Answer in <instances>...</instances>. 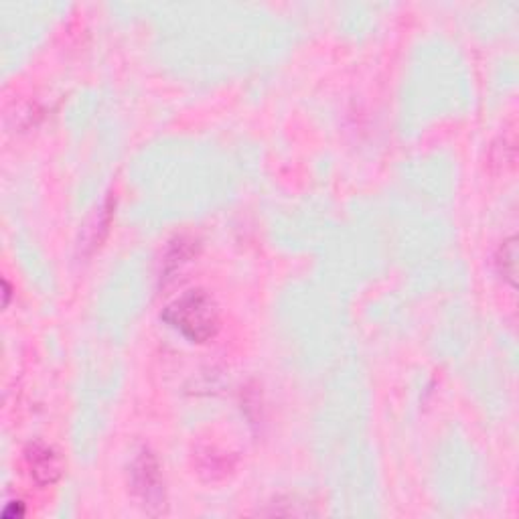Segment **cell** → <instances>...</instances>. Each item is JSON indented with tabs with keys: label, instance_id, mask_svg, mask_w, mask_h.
Masks as SVG:
<instances>
[{
	"label": "cell",
	"instance_id": "6da1fadb",
	"mask_svg": "<svg viewBox=\"0 0 519 519\" xmlns=\"http://www.w3.org/2000/svg\"><path fill=\"white\" fill-rule=\"evenodd\" d=\"M163 319L191 343H205L219 331V311L205 290H189L175 299Z\"/></svg>",
	"mask_w": 519,
	"mask_h": 519
},
{
	"label": "cell",
	"instance_id": "7a4b0ae2",
	"mask_svg": "<svg viewBox=\"0 0 519 519\" xmlns=\"http://www.w3.org/2000/svg\"><path fill=\"white\" fill-rule=\"evenodd\" d=\"M132 485L140 495L146 507L163 505V487H161V471L151 453H142L132 465Z\"/></svg>",
	"mask_w": 519,
	"mask_h": 519
},
{
	"label": "cell",
	"instance_id": "3957f363",
	"mask_svg": "<svg viewBox=\"0 0 519 519\" xmlns=\"http://www.w3.org/2000/svg\"><path fill=\"white\" fill-rule=\"evenodd\" d=\"M25 463L35 483L47 487L53 485L63 473V461L59 453L45 442H33L25 451Z\"/></svg>",
	"mask_w": 519,
	"mask_h": 519
},
{
	"label": "cell",
	"instance_id": "277c9868",
	"mask_svg": "<svg viewBox=\"0 0 519 519\" xmlns=\"http://www.w3.org/2000/svg\"><path fill=\"white\" fill-rule=\"evenodd\" d=\"M497 268L499 274L515 284V274H517V240L509 238L501 244L499 254H497Z\"/></svg>",
	"mask_w": 519,
	"mask_h": 519
}]
</instances>
